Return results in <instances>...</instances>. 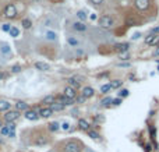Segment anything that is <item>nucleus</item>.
I'll list each match as a JSON object with an SVG mask.
<instances>
[{
  "label": "nucleus",
  "instance_id": "de8ad7c7",
  "mask_svg": "<svg viewBox=\"0 0 159 152\" xmlns=\"http://www.w3.org/2000/svg\"><path fill=\"white\" fill-rule=\"evenodd\" d=\"M155 56H159V46H158V49L155 50Z\"/></svg>",
  "mask_w": 159,
  "mask_h": 152
},
{
  "label": "nucleus",
  "instance_id": "7ed1b4c3",
  "mask_svg": "<svg viewBox=\"0 0 159 152\" xmlns=\"http://www.w3.org/2000/svg\"><path fill=\"white\" fill-rule=\"evenodd\" d=\"M21 112H18V110H7L6 115H4V120H6L7 123H14L18 117H20Z\"/></svg>",
  "mask_w": 159,
  "mask_h": 152
},
{
  "label": "nucleus",
  "instance_id": "b1692460",
  "mask_svg": "<svg viewBox=\"0 0 159 152\" xmlns=\"http://www.w3.org/2000/svg\"><path fill=\"white\" fill-rule=\"evenodd\" d=\"M9 34H10V37L17 38L18 35H20V31H18V28H16V27H11L10 31H9Z\"/></svg>",
  "mask_w": 159,
  "mask_h": 152
},
{
  "label": "nucleus",
  "instance_id": "5701e85b",
  "mask_svg": "<svg viewBox=\"0 0 159 152\" xmlns=\"http://www.w3.org/2000/svg\"><path fill=\"white\" fill-rule=\"evenodd\" d=\"M43 25H46V27H56V21H53L52 18L46 17V18L43 20Z\"/></svg>",
  "mask_w": 159,
  "mask_h": 152
},
{
  "label": "nucleus",
  "instance_id": "2f4dec72",
  "mask_svg": "<svg viewBox=\"0 0 159 152\" xmlns=\"http://www.w3.org/2000/svg\"><path fill=\"white\" fill-rule=\"evenodd\" d=\"M60 129L63 130V131H69V130H70V123L69 122L62 123V124H60Z\"/></svg>",
  "mask_w": 159,
  "mask_h": 152
},
{
  "label": "nucleus",
  "instance_id": "864d4df0",
  "mask_svg": "<svg viewBox=\"0 0 159 152\" xmlns=\"http://www.w3.org/2000/svg\"><path fill=\"white\" fill-rule=\"evenodd\" d=\"M158 70H159V67H158Z\"/></svg>",
  "mask_w": 159,
  "mask_h": 152
},
{
  "label": "nucleus",
  "instance_id": "ddd939ff",
  "mask_svg": "<svg viewBox=\"0 0 159 152\" xmlns=\"http://www.w3.org/2000/svg\"><path fill=\"white\" fill-rule=\"evenodd\" d=\"M35 69L39 70V71H48L50 69V66L48 63H43V62H37L35 63Z\"/></svg>",
  "mask_w": 159,
  "mask_h": 152
},
{
  "label": "nucleus",
  "instance_id": "1a4fd4ad",
  "mask_svg": "<svg viewBox=\"0 0 159 152\" xmlns=\"http://www.w3.org/2000/svg\"><path fill=\"white\" fill-rule=\"evenodd\" d=\"M129 48H130V45L129 43H126V42H123V43H117L116 46H115V50H116L117 53H127V50H129Z\"/></svg>",
  "mask_w": 159,
  "mask_h": 152
},
{
  "label": "nucleus",
  "instance_id": "473e14b6",
  "mask_svg": "<svg viewBox=\"0 0 159 152\" xmlns=\"http://www.w3.org/2000/svg\"><path fill=\"white\" fill-rule=\"evenodd\" d=\"M149 131H151V138L155 141V138H156V130H155V127H154V126H149Z\"/></svg>",
  "mask_w": 159,
  "mask_h": 152
},
{
  "label": "nucleus",
  "instance_id": "49530a36",
  "mask_svg": "<svg viewBox=\"0 0 159 152\" xmlns=\"http://www.w3.org/2000/svg\"><path fill=\"white\" fill-rule=\"evenodd\" d=\"M119 66H122V67H130V63H120Z\"/></svg>",
  "mask_w": 159,
  "mask_h": 152
},
{
  "label": "nucleus",
  "instance_id": "bb28decb",
  "mask_svg": "<svg viewBox=\"0 0 159 152\" xmlns=\"http://www.w3.org/2000/svg\"><path fill=\"white\" fill-rule=\"evenodd\" d=\"M67 42H69V45H71V46H77V45H78V41H77L76 38H73V37L67 38Z\"/></svg>",
  "mask_w": 159,
  "mask_h": 152
},
{
  "label": "nucleus",
  "instance_id": "4be33fe9",
  "mask_svg": "<svg viewBox=\"0 0 159 152\" xmlns=\"http://www.w3.org/2000/svg\"><path fill=\"white\" fill-rule=\"evenodd\" d=\"M77 17H78V20L81 21V23H84V21L87 20V17H88V16H87V13L84 10H80V11H77Z\"/></svg>",
  "mask_w": 159,
  "mask_h": 152
},
{
  "label": "nucleus",
  "instance_id": "c85d7f7f",
  "mask_svg": "<svg viewBox=\"0 0 159 152\" xmlns=\"http://www.w3.org/2000/svg\"><path fill=\"white\" fill-rule=\"evenodd\" d=\"M46 142H48L46 138H43V137H38L37 141H35V144H37V145H45Z\"/></svg>",
  "mask_w": 159,
  "mask_h": 152
},
{
  "label": "nucleus",
  "instance_id": "f704fd0d",
  "mask_svg": "<svg viewBox=\"0 0 159 152\" xmlns=\"http://www.w3.org/2000/svg\"><path fill=\"white\" fill-rule=\"evenodd\" d=\"M119 96H120V99L122 98H126V96H129V89H122L119 92Z\"/></svg>",
  "mask_w": 159,
  "mask_h": 152
},
{
  "label": "nucleus",
  "instance_id": "37998d69",
  "mask_svg": "<svg viewBox=\"0 0 159 152\" xmlns=\"http://www.w3.org/2000/svg\"><path fill=\"white\" fill-rule=\"evenodd\" d=\"M90 2H91L92 4H101V3L103 2V0H90Z\"/></svg>",
  "mask_w": 159,
  "mask_h": 152
},
{
  "label": "nucleus",
  "instance_id": "79ce46f5",
  "mask_svg": "<svg viewBox=\"0 0 159 152\" xmlns=\"http://www.w3.org/2000/svg\"><path fill=\"white\" fill-rule=\"evenodd\" d=\"M140 37H141V34H140V32H137V34H134V35H132V38H131V39H132V41H136V39H138Z\"/></svg>",
  "mask_w": 159,
  "mask_h": 152
},
{
  "label": "nucleus",
  "instance_id": "e433bc0d",
  "mask_svg": "<svg viewBox=\"0 0 159 152\" xmlns=\"http://www.w3.org/2000/svg\"><path fill=\"white\" fill-rule=\"evenodd\" d=\"M10 28H11L10 24H3V27H2V30H3L4 32H9V31H10Z\"/></svg>",
  "mask_w": 159,
  "mask_h": 152
},
{
  "label": "nucleus",
  "instance_id": "8fccbe9b",
  "mask_svg": "<svg viewBox=\"0 0 159 152\" xmlns=\"http://www.w3.org/2000/svg\"><path fill=\"white\" fill-rule=\"evenodd\" d=\"M2 127H3V123H2V120H0V129H2Z\"/></svg>",
  "mask_w": 159,
  "mask_h": 152
},
{
  "label": "nucleus",
  "instance_id": "3c124183",
  "mask_svg": "<svg viewBox=\"0 0 159 152\" xmlns=\"http://www.w3.org/2000/svg\"><path fill=\"white\" fill-rule=\"evenodd\" d=\"M34 2H37V3H39V2H41V0H34Z\"/></svg>",
  "mask_w": 159,
  "mask_h": 152
},
{
  "label": "nucleus",
  "instance_id": "4c0bfd02",
  "mask_svg": "<svg viewBox=\"0 0 159 152\" xmlns=\"http://www.w3.org/2000/svg\"><path fill=\"white\" fill-rule=\"evenodd\" d=\"M9 131H10V130H9V127H2V129H0V133H2V134H3V136H6V134H9Z\"/></svg>",
  "mask_w": 159,
  "mask_h": 152
},
{
  "label": "nucleus",
  "instance_id": "20e7f679",
  "mask_svg": "<svg viewBox=\"0 0 159 152\" xmlns=\"http://www.w3.org/2000/svg\"><path fill=\"white\" fill-rule=\"evenodd\" d=\"M64 152H81V145L76 141H70L64 147Z\"/></svg>",
  "mask_w": 159,
  "mask_h": 152
},
{
  "label": "nucleus",
  "instance_id": "a18cd8bd",
  "mask_svg": "<svg viewBox=\"0 0 159 152\" xmlns=\"http://www.w3.org/2000/svg\"><path fill=\"white\" fill-rule=\"evenodd\" d=\"M151 149H152V147H151V144H148V145H145V151H147V152H148V151L151 152Z\"/></svg>",
  "mask_w": 159,
  "mask_h": 152
},
{
  "label": "nucleus",
  "instance_id": "09e8293b",
  "mask_svg": "<svg viewBox=\"0 0 159 152\" xmlns=\"http://www.w3.org/2000/svg\"><path fill=\"white\" fill-rule=\"evenodd\" d=\"M2 78H3V73L0 71V81H2Z\"/></svg>",
  "mask_w": 159,
  "mask_h": 152
},
{
  "label": "nucleus",
  "instance_id": "c9c22d12",
  "mask_svg": "<svg viewBox=\"0 0 159 152\" xmlns=\"http://www.w3.org/2000/svg\"><path fill=\"white\" fill-rule=\"evenodd\" d=\"M11 71H13V73H20V71H21V66H18V64H16V66H13V69H11Z\"/></svg>",
  "mask_w": 159,
  "mask_h": 152
},
{
  "label": "nucleus",
  "instance_id": "dca6fc26",
  "mask_svg": "<svg viewBox=\"0 0 159 152\" xmlns=\"http://www.w3.org/2000/svg\"><path fill=\"white\" fill-rule=\"evenodd\" d=\"M11 108V103L7 102V101H0V112H7L10 110Z\"/></svg>",
  "mask_w": 159,
  "mask_h": 152
},
{
  "label": "nucleus",
  "instance_id": "f3484780",
  "mask_svg": "<svg viewBox=\"0 0 159 152\" xmlns=\"http://www.w3.org/2000/svg\"><path fill=\"white\" fill-rule=\"evenodd\" d=\"M55 102H56V96L55 95H48L42 99V103H46V105H52Z\"/></svg>",
  "mask_w": 159,
  "mask_h": 152
},
{
  "label": "nucleus",
  "instance_id": "39448f33",
  "mask_svg": "<svg viewBox=\"0 0 159 152\" xmlns=\"http://www.w3.org/2000/svg\"><path fill=\"white\" fill-rule=\"evenodd\" d=\"M63 95L66 96L67 99H76V96H77V89L71 88V87H66V88H64Z\"/></svg>",
  "mask_w": 159,
  "mask_h": 152
},
{
  "label": "nucleus",
  "instance_id": "2eb2a0df",
  "mask_svg": "<svg viewBox=\"0 0 159 152\" xmlns=\"http://www.w3.org/2000/svg\"><path fill=\"white\" fill-rule=\"evenodd\" d=\"M73 28L76 31H78V32H84V31L87 30V25L84 23H81V21H78V23H74L73 24Z\"/></svg>",
  "mask_w": 159,
  "mask_h": 152
},
{
  "label": "nucleus",
  "instance_id": "603ef678",
  "mask_svg": "<svg viewBox=\"0 0 159 152\" xmlns=\"http://www.w3.org/2000/svg\"><path fill=\"white\" fill-rule=\"evenodd\" d=\"M0 142H2V138H0Z\"/></svg>",
  "mask_w": 159,
  "mask_h": 152
},
{
  "label": "nucleus",
  "instance_id": "412c9836",
  "mask_svg": "<svg viewBox=\"0 0 159 152\" xmlns=\"http://www.w3.org/2000/svg\"><path fill=\"white\" fill-rule=\"evenodd\" d=\"M49 130L52 133H56V131H59L60 130V124L57 122H52V123H49Z\"/></svg>",
  "mask_w": 159,
  "mask_h": 152
},
{
  "label": "nucleus",
  "instance_id": "c756f323",
  "mask_svg": "<svg viewBox=\"0 0 159 152\" xmlns=\"http://www.w3.org/2000/svg\"><path fill=\"white\" fill-rule=\"evenodd\" d=\"M88 134H90V137H91L92 140H99V138H101L99 134H98L96 131H92V130H90V131H88Z\"/></svg>",
  "mask_w": 159,
  "mask_h": 152
},
{
  "label": "nucleus",
  "instance_id": "6ab92c4d",
  "mask_svg": "<svg viewBox=\"0 0 159 152\" xmlns=\"http://www.w3.org/2000/svg\"><path fill=\"white\" fill-rule=\"evenodd\" d=\"M0 52L3 53V55H6V56H9V55H11L10 46H9L7 43H3V45H2V48H0Z\"/></svg>",
  "mask_w": 159,
  "mask_h": 152
},
{
  "label": "nucleus",
  "instance_id": "0eeeda50",
  "mask_svg": "<svg viewBox=\"0 0 159 152\" xmlns=\"http://www.w3.org/2000/svg\"><path fill=\"white\" fill-rule=\"evenodd\" d=\"M24 116H25L26 120H31V122H35V120L39 119V115H38L37 110H30V109H28Z\"/></svg>",
  "mask_w": 159,
  "mask_h": 152
},
{
  "label": "nucleus",
  "instance_id": "a211bd4d",
  "mask_svg": "<svg viewBox=\"0 0 159 152\" xmlns=\"http://www.w3.org/2000/svg\"><path fill=\"white\" fill-rule=\"evenodd\" d=\"M49 108L53 110V112H62V110L64 109V106L62 105V103H59V102H55V103H52V105H50Z\"/></svg>",
  "mask_w": 159,
  "mask_h": 152
},
{
  "label": "nucleus",
  "instance_id": "72a5a7b5",
  "mask_svg": "<svg viewBox=\"0 0 159 152\" xmlns=\"http://www.w3.org/2000/svg\"><path fill=\"white\" fill-rule=\"evenodd\" d=\"M154 38H155V35H152V34H149L148 37H145V43L147 45H151L154 41Z\"/></svg>",
  "mask_w": 159,
  "mask_h": 152
},
{
  "label": "nucleus",
  "instance_id": "c03bdc74",
  "mask_svg": "<svg viewBox=\"0 0 159 152\" xmlns=\"http://www.w3.org/2000/svg\"><path fill=\"white\" fill-rule=\"evenodd\" d=\"M151 34H152V35H155V34H159V27H156V28H154V30L151 31Z\"/></svg>",
  "mask_w": 159,
  "mask_h": 152
},
{
  "label": "nucleus",
  "instance_id": "9d476101",
  "mask_svg": "<svg viewBox=\"0 0 159 152\" xmlns=\"http://www.w3.org/2000/svg\"><path fill=\"white\" fill-rule=\"evenodd\" d=\"M38 115H39V117L48 119V117H50V116L53 115V110L50 109V108H42V109L38 112Z\"/></svg>",
  "mask_w": 159,
  "mask_h": 152
},
{
  "label": "nucleus",
  "instance_id": "58836bf2",
  "mask_svg": "<svg viewBox=\"0 0 159 152\" xmlns=\"http://www.w3.org/2000/svg\"><path fill=\"white\" fill-rule=\"evenodd\" d=\"M84 102H85V98H84L83 95H81V96H78V98H77V99H76V103H84Z\"/></svg>",
  "mask_w": 159,
  "mask_h": 152
},
{
  "label": "nucleus",
  "instance_id": "4468645a",
  "mask_svg": "<svg viewBox=\"0 0 159 152\" xmlns=\"http://www.w3.org/2000/svg\"><path fill=\"white\" fill-rule=\"evenodd\" d=\"M94 88H91V87H85V88H83V96L84 98H91V96H94Z\"/></svg>",
  "mask_w": 159,
  "mask_h": 152
},
{
  "label": "nucleus",
  "instance_id": "ea45409f",
  "mask_svg": "<svg viewBox=\"0 0 159 152\" xmlns=\"http://www.w3.org/2000/svg\"><path fill=\"white\" fill-rule=\"evenodd\" d=\"M112 103H113L115 106H119L120 103H122V99H120V98H117V99H113V101H112Z\"/></svg>",
  "mask_w": 159,
  "mask_h": 152
},
{
  "label": "nucleus",
  "instance_id": "f03ea898",
  "mask_svg": "<svg viewBox=\"0 0 159 152\" xmlns=\"http://www.w3.org/2000/svg\"><path fill=\"white\" fill-rule=\"evenodd\" d=\"M4 17L6 18H9V20H13V18H16L17 17V9L16 6H14L13 3L7 4L6 9H4Z\"/></svg>",
  "mask_w": 159,
  "mask_h": 152
},
{
  "label": "nucleus",
  "instance_id": "6e6552de",
  "mask_svg": "<svg viewBox=\"0 0 159 152\" xmlns=\"http://www.w3.org/2000/svg\"><path fill=\"white\" fill-rule=\"evenodd\" d=\"M134 4H136V7L138 10H147L149 7V0H136Z\"/></svg>",
  "mask_w": 159,
  "mask_h": 152
},
{
  "label": "nucleus",
  "instance_id": "aec40b11",
  "mask_svg": "<svg viewBox=\"0 0 159 152\" xmlns=\"http://www.w3.org/2000/svg\"><path fill=\"white\" fill-rule=\"evenodd\" d=\"M21 25H23L24 30H30L31 27H32V21H31L30 18H24V20L21 21Z\"/></svg>",
  "mask_w": 159,
  "mask_h": 152
},
{
  "label": "nucleus",
  "instance_id": "a19ab883",
  "mask_svg": "<svg viewBox=\"0 0 159 152\" xmlns=\"http://www.w3.org/2000/svg\"><path fill=\"white\" fill-rule=\"evenodd\" d=\"M129 59V55H127V53H122V55H120V60H127Z\"/></svg>",
  "mask_w": 159,
  "mask_h": 152
},
{
  "label": "nucleus",
  "instance_id": "393cba45",
  "mask_svg": "<svg viewBox=\"0 0 159 152\" xmlns=\"http://www.w3.org/2000/svg\"><path fill=\"white\" fill-rule=\"evenodd\" d=\"M46 39H49V41H56V39H57L56 32H53V31H48V32H46Z\"/></svg>",
  "mask_w": 159,
  "mask_h": 152
},
{
  "label": "nucleus",
  "instance_id": "f8f14e48",
  "mask_svg": "<svg viewBox=\"0 0 159 152\" xmlns=\"http://www.w3.org/2000/svg\"><path fill=\"white\" fill-rule=\"evenodd\" d=\"M16 110H18V112H26L28 110V103L24 102V101H18L16 103Z\"/></svg>",
  "mask_w": 159,
  "mask_h": 152
},
{
  "label": "nucleus",
  "instance_id": "9b49d317",
  "mask_svg": "<svg viewBox=\"0 0 159 152\" xmlns=\"http://www.w3.org/2000/svg\"><path fill=\"white\" fill-rule=\"evenodd\" d=\"M78 127H80V130H83V131H90L91 124L87 122L85 119H80L78 120Z\"/></svg>",
  "mask_w": 159,
  "mask_h": 152
},
{
  "label": "nucleus",
  "instance_id": "a878e982",
  "mask_svg": "<svg viewBox=\"0 0 159 152\" xmlns=\"http://www.w3.org/2000/svg\"><path fill=\"white\" fill-rule=\"evenodd\" d=\"M123 85V81H120V80H115V81H112V83H110V87H112V88H120V87Z\"/></svg>",
  "mask_w": 159,
  "mask_h": 152
},
{
  "label": "nucleus",
  "instance_id": "7c9ffc66",
  "mask_svg": "<svg viewBox=\"0 0 159 152\" xmlns=\"http://www.w3.org/2000/svg\"><path fill=\"white\" fill-rule=\"evenodd\" d=\"M112 98H110V96H106V98H105V99H102V102H101V103H102V106H109L110 105V103H112Z\"/></svg>",
  "mask_w": 159,
  "mask_h": 152
},
{
  "label": "nucleus",
  "instance_id": "cd10ccee",
  "mask_svg": "<svg viewBox=\"0 0 159 152\" xmlns=\"http://www.w3.org/2000/svg\"><path fill=\"white\" fill-rule=\"evenodd\" d=\"M110 89H112L110 84H106V85H102V87H101V92H102V94H108Z\"/></svg>",
  "mask_w": 159,
  "mask_h": 152
},
{
  "label": "nucleus",
  "instance_id": "423d86ee",
  "mask_svg": "<svg viewBox=\"0 0 159 152\" xmlns=\"http://www.w3.org/2000/svg\"><path fill=\"white\" fill-rule=\"evenodd\" d=\"M67 81H69V87H71V88H74V89H78L80 87H81V78H80V77H71V78H69Z\"/></svg>",
  "mask_w": 159,
  "mask_h": 152
},
{
  "label": "nucleus",
  "instance_id": "f257e3e1",
  "mask_svg": "<svg viewBox=\"0 0 159 152\" xmlns=\"http://www.w3.org/2000/svg\"><path fill=\"white\" fill-rule=\"evenodd\" d=\"M99 25L102 28H105V30H109V28H112L115 25V21H113V18L110 16H102L99 18Z\"/></svg>",
  "mask_w": 159,
  "mask_h": 152
}]
</instances>
